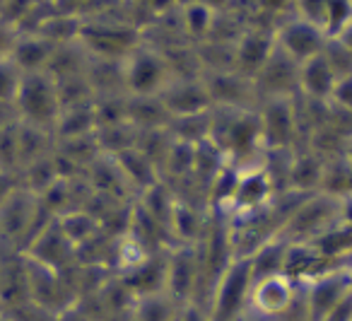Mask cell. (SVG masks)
Returning a JSON list of instances; mask_svg holds the SVG:
<instances>
[{"mask_svg": "<svg viewBox=\"0 0 352 321\" xmlns=\"http://www.w3.org/2000/svg\"><path fill=\"white\" fill-rule=\"evenodd\" d=\"M17 118L25 126H34L41 131H54L60 116L58 87L54 78L46 73L22 75L20 90L15 97Z\"/></svg>", "mask_w": 352, "mask_h": 321, "instance_id": "cell-1", "label": "cell"}, {"mask_svg": "<svg viewBox=\"0 0 352 321\" xmlns=\"http://www.w3.org/2000/svg\"><path fill=\"white\" fill-rule=\"evenodd\" d=\"M254 271L249 258H234L212 290L208 314L210 321H239L254 292Z\"/></svg>", "mask_w": 352, "mask_h": 321, "instance_id": "cell-2", "label": "cell"}, {"mask_svg": "<svg viewBox=\"0 0 352 321\" xmlns=\"http://www.w3.org/2000/svg\"><path fill=\"white\" fill-rule=\"evenodd\" d=\"M123 80L128 94H160L171 83V70L162 54L135 49L123 61Z\"/></svg>", "mask_w": 352, "mask_h": 321, "instance_id": "cell-3", "label": "cell"}, {"mask_svg": "<svg viewBox=\"0 0 352 321\" xmlns=\"http://www.w3.org/2000/svg\"><path fill=\"white\" fill-rule=\"evenodd\" d=\"M254 87L261 102H265V99H294L299 94V63H294L285 51L275 46L263 68L256 73Z\"/></svg>", "mask_w": 352, "mask_h": 321, "instance_id": "cell-4", "label": "cell"}, {"mask_svg": "<svg viewBox=\"0 0 352 321\" xmlns=\"http://www.w3.org/2000/svg\"><path fill=\"white\" fill-rule=\"evenodd\" d=\"M261 141L268 150H292L299 133L294 99H265L258 109Z\"/></svg>", "mask_w": 352, "mask_h": 321, "instance_id": "cell-5", "label": "cell"}, {"mask_svg": "<svg viewBox=\"0 0 352 321\" xmlns=\"http://www.w3.org/2000/svg\"><path fill=\"white\" fill-rule=\"evenodd\" d=\"M328 34L321 27L311 25V22L294 17V20L285 22L275 34V46L289 56L294 63H304V61L314 59V56L323 54L326 49Z\"/></svg>", "mask_w": 352, "mask_h": 321, "instance_id": "cell-6", "label": "cell"}, {"mask_svg": "<svg viewBox=\"0 0 352 321\" xmlns=\"http://www.w3.org/2000/svg\"><path fill=\"white\" fill-rule=\"evenodd\" d=\"M160 99L171 118L191 116V114H203L212 109V99L206 87V80L196 83L193 78H176L162 90Z\"/></svg>", "mask_w": 352, "mask_h": 321, "instance_id": "cell-7", "label": "cell"}, {"mask_svg": "<svg viewBox=\"0 0 352 321\" xmlns=\"http://www.w3.org/2000/svg\"><path fill=\"white\" fill-rule=\"evenodd\" d=\"M336 73H333L331 63H328L323 54L299 63V94L302 97L328 102L333 87H336Z\"/></svg>", "mask_w": 352, "mask_h": 321, "instance_id": "cell-8", "label": "cell"}, {"mask_svg": "<svg viewBox=\"0 0 352 321\" xmlns=\"http://www.w3.org/2000/svg\"><path fill=\"white\" fill-rule=\"evenodd\" d=\"M54 49L56 46L51 41H46L44 37H25V39L15 41L10 61L20 68L22 75L46 73V65H49Z\"/></svg>", "mask_w": 352, "mask_h": 321, "instance_id": "cell-9", "label": "cell"}, {"mask_svg": "<svg viewBox=\"0 0 352 321\" xmlns=\"http://www.w3.org/2000/svg\"><path fill=\"white\" fill-rule=\"evenodd\" d=\"M182 309V302H176L166 290L155 292L133 302V321H179Z\"/></svg>", "mask_w": 352, "mask_h": 321, "instance_id": "cell-10", "label": "cell"}, {"mask_svg": "<svg viewBox=\"0 0 352 321\" xmlns=\"http://www.w3.org/2000/svg\"><path fill=\"white\" fill-rule=\"evenodd\" d=\"M323 56H326V61L331 63L336 78H347V75H352V51L347 49L338 37H328Z\"/></svg>", "mask_w": 352, "mask_h": 321, "instance_id": "cell-11", "label": "cell"}, {"mask_svg": "<svg viewBox=\"0 0 352 321\" xmlns=\"http://www.w3.org/2000/svg\"><path fill=\"white\" fill-rule=\"evenodd\" d=\"M22 83V73L10 59L0 61V102H10L15 104L17 90Z\"/></svg>", "mask_w": 352, "mask_h": 321, "instance_id": "cell-12", "label": "cell"}, {"mask_svg": "<svg viewBox=\"0 0 352 321\" xmlns=\"http://www.w3.org/2000/svg\"><path fill=\"white\" fill-rule=\"evenodd\" d=\"M294 3H297V10H299V17H302V20L311 22V25H316L323 30L328 3H331V0H294Z\"/></svg>", "mask_w": 352, "mask_h": 321, "instance_id": "cell-13", "label": "cell"}, {"mask_svg": "<svg viewBox=\"0 0 352 321\" xmlns=\"http://www.w3.org/2000/svg\"><path fill=\"white\" fill-rule=\"evenodd\" d=\"M328 104H331L333 109H338V112L352 114V75L336 80V87H333Z\"/></svg>", "mask_w": 352, "mask_h": 321, "instance_id": "cell-14", "label": "cell"}, {"mask_svg": "<svg viewBox=\"0 0 352 321\" xmlns=\"http://www.w3.org/2000/svg\"><path fill=\"white\" fill-rule=\"evenodd\" d=\"M179 321H210V314L208 309H203L201 304H184L182 314H179Z\"/></svg>", "mask_w": 352, "mask_h": 321, "instance_id": "cell-15", "label": "cell"}, {"mask_svg": "<svg viewBox=\"0 0 352 321\" xmlns=\"http://www.w3.org/2000/svg\"><path fill=\"white\" fill-rule=\"evenodd\" d=\"M17 37H12L10 32L6 30V27H0V61L10 59L12 54V46H15Z\"/></svg>", "mask_w": 352, "mask_h": 321, "instance_id": "cell-16", "label": "cell"}, {"mask_svg": "<svg viewBox=\"0 0 352 321\" xmlns=\"http://www.w3.org/2000/svg\"><path fill=\"white\" fill-rule=\"evenodd\" d=\"M338 39H340V41H342V44H345V46H347V49H350V51H352V20H350V25H347V27H345V30H342V32H340V34H338Z\"/></svg>", "mask_w": 352, "mask_h": 321, "instance_id": "cell-17", "label": "cell"}, {"mask_svg": "<svg viewBox=\"0 0 352 321\" xmlns=\"http://www.w3.org/2000/svg\"><path fill=\"white\" fill-rule=\"evenodd\" d=\"M0 321H15V319H12V316H10V314H6V311L0 309Z\"/></svg>", "mask_w": 352, "mask_h": 321, "instance_id": "cell-18", "label": "cell"}]
</instances>
